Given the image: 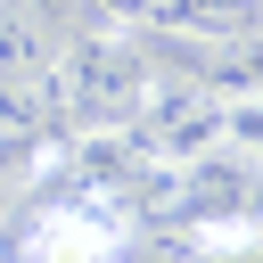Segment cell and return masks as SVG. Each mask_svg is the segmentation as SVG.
<instances>
[{
  "label": "cell",
  "mask_w": 263,
  "mask_h": 263,
  "mask_svg": "<svg viewBox=\"0 0 263 263\" xmlns=\"http://www.w3.org/2000/svg\"><path fill=\"white\" fill-rule=\"evenodd\" d=\"M132 140H140L148 156L181 164V156H197V148L222 140V99H214L197 74H156V66H148V90H140V107H132Z\"/></svg>",
  "instance_id": "3"
},
{
  "label": "cell",
  "mask_w": 263,
  "mask_h": 263,
  "mask_svg": "<svg viewBox=\"0 0 263 263\" xmlns=\"http://www.w3.org/2000/svg\"><path fill=\"white\" fill-rule=\"evenodd\" d=\"M148 33H173V41H197V49L247 41V33H263V0H156Z\"/></svg>",
  "instance_id": "5"
},
{
  "label": "cell",
  "mask_w": 263,
  "mask_h": 263,
  "mask_svg": "<svg viewBox=\"0 0 263 263\" xmlns=\"http://www.w3.org/2000/svg\"><path fill=\"white\" fill-rule=\"evenodd\" d=\"M222 140H230V148H247V156L263 164V82L222 99Z\"/></svg>",
  "instance_id": "7"
},
{
  "label": "cell",
  "mask_w": 263,
  "mask_h": 263,
  "mask_svg": "<svg viewBox=\"0 0 263 263\" xmlns=\"http://www.w3.org/2000/svg\"><path fill=\"white\" fill-rule=\"evenodd\" d=\"M0 230H8V214H0Z\"/></svg>",
  "instance_id": "9"
},
{
  "label": "cell",
  "mask_w": 263,
  "mask_h": 263,
  "mask_svg": "<svg viewBox=\"0 0 263 263\" xmlns=\"http://www.w3.org/2000/svg\"><path fill=\"white\" fill-rule=\"evenodd\" d=\"M132 205L99 197V189H49L25 205L8 238V263H132Z\"/></svg>",
  "instance_id": "1"
},
{
  "label": "cell",
  "mask_w": 263,
  "mask_h": 263,
  "mask_svg": "<svg viewBox=\"0 0 263 263\" xmlns=\"http://www.w3.org/2000/svg\"><path fill=\"white\" fill-rule=\"evenodd\" d=\"M140 90H148V49H140L132 33H115V25L66 41L58 66H49V107H58V123H132Z\"/></svg>",
  "instance_id": "2"
},
{
  "label": "cell",
  "mask_w": 263,
  "mask_h": 263,
  "mask_svg": "<svg viewBox=\"0 0 263 263\" xmlns=\"http://www.w3.org/2000/svg\"><path fill=\"white\" fill-rule=\"evenodd\" d=\"M99 25H115V33H148V25H156V0H99Z\"/></svg>",
  "instance_id": "8"
},
{
  "label": "cell",
  "mask_w": 263,
  "mask_h": 263,
  "mask_svg": "<svg viewBox=\"0 0 263 263\" xmlns=\"http://www.w3.org/2000/svg\"><path fill=\"white\" fill-rule=\"evenodd\" d=\"M189 263H263V214L189 222Z\"/></svg>",
  "instance_id": "6"
},
{
  "label": "cell",
  "mask_w": 263,
  "mask_h": 263,
  "mask_svg": "<svg viewBox=\"0 0 263 263\" xmlns=\"http://www.w3.org/2000/svg\"><path fill=\"white\" fill-rule=\"evenodd\" d=\"M173 173H181V222H222V214H247V205H255V173H263V164H255L247 148L214 140V148L181 156Z\"/></svg>",
  "instance_id": "4"
}]
</instances>
